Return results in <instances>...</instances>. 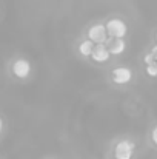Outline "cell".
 <instances>
[{"instance_id": "6da1fadb", "label": "cell", "mask_w": 157, "mask_h": 159, "mask_svg": "<svg viewBox=\"0 0 157 159\" xmlns=\"http://www.w3.org/2000/svg\"><path fill=\"white\" fill-rule=\"evenodd\" d=\"M105 28H106L108 36L112 37V39H123L126 36V33H128L126 23L123 20H120V19H111V20H108V23L105 25Z\"/></svg>"}, {"instance_id": "7a4b0ae2", "label": "cell", "mask_w": 157, "mask_h": 159, "mask_svg": "<svg viewBox=\"0 0 157 159\" xmlns=\"http://www.w3.org/2000/svg\"><path fill=\"white\" fill-rule=\"evenodd\" d=\"M134 150H136L134 142L123 139V141L117 142L114 147V159H133Z\"/></svg>"}, {"instance_id": "3957f363", "label": "cell", "mask_w": 157, "mask_h": 159, "mask_svg": "<svg viewBox=\"0 0 157 159\" xmlns=\"http://www.w3.org/2000/svg\"><path fill=\"white\" fill-rule=\"evenodd\" d=\"M88 39L96 43V45H105L106 39H108V33H106V28L102 23H96L93 25L89 30H88Z\"/></svg>"}, {"instance_id": "277c9868", "label": "cell", "mask_w": 157, "mask_h": 159, "mask_svg": "<svg viewBox=\"0 0 157 159\" xmlns=\"http://www.w3.org/2000/svg\"><path fill=\"white\" fill-rule=\"evenodd\" d=\"M111 79L114 84L117 85H125V84H129L131 79H133V71L128 68V66H117L112 70L111 73Z\"/></svg>"}, {"instance_id": "5b68a950", "label": "cell", "mask_w": 157, "mask_h": 159, "mask_svg": "<svg viewBox=\"0 0 157 159\" xmlns=\"http://www.w3.org/2000/svg\"><path fill=\"white\" fill-rule=\"evenodd\" d=\"M12 74L19 79H26L31 74V63L26 59H17L12 63Z\"/></svg>"}, {"instance_id": "8992f818", "label": "cell", "mask_w": 157, "mask_h": 159, "mask_svg": "<svg viewBox=\"0 0 157 159\" xmlns=\"http://www.w3.org/2000/svg\"><path fill=\"white\" fill-rule=\"evenodd\" d=\"M91 57H93L94 62L103 63V62H108V59L111 57V54H109V50H108L105 45H96L94 50H93Z\"/></svg>"}, {"instance_id": "52a82bcc", "label": "cell", "mask_w": 157, "mask_h": 159, "mask_svg": "<svg viewBox=\"0 0 157 159\" xmlns=\"http://www.w3.org/2000/svg\"><path fill=\"white\" fill-rule=\"evenodd\" d=\"M125 50H126V43L123 39H114L109 45V54L112 56H120Z\"/></svg>"}, {"instance_id": "ba28073f", "label": "cell", "mask_w": 157, "mask_h": 159, "mask_svg": "<svg viewBox=\"0 0 157 159\" xmlns=\"http://www.w3.org/2000/svg\"><path fill=\"white\" fill-rule=\"evenodd\" d=\"M93 50H94V43H93L91 40H83V42L79 45V51H80L82 56H85V57H91Z\"/></svg>"}, {"instance_id": "9c48e42d", "label": "cell", "mask_w": 157, "mask_h": 159, "mask_svg": "<svg viewBox=\"0 0 157 159\" xmlns=\"http://www.w3.org/2000/svg\"><path fill=\"white\" fill-rule=\"evenodd\" d=\"M146 73H148V76L157 77V62H153V63L146 65Z\"/></svg>"}, {"instance_id": "30bf717a", "label": "cell", "mask_w": 157, "mask_h": 159, "mask_svg": "<svg viewBox=\"0 0 157 159\" xmlns=\"http://www.w3.org/2000/svg\"><path fill=\"white\" fill-rule=\"evenodd\" d=\"M153 62H156V60H154V56L151 53H148L145 56V65H150V63H153Z\"/></svg>"}, {"instance_id": "8fae6325", "label": "cell", "mask_w": 157, "mask_h": 159, "mask_svg": "<svg viewBox=\"0 0 157 159\" xmlns=\"http://www.w3.org/2000/svg\"><path fill=\"white\" fill-rule=\"evenodd\" d=\"M151 139H153V142L157 145V125L153 128V133H151Z\"/></svg>"}, {"instance_id": "7c38bea8", "label": "cell", "mask_w": 157, "mask_h": 159, "mask_svg": "<svg viewBox=\"0 0 157 159\" xmlns=\"http://www.w3.org/2000/svg\"><path fill=\"white\" fill-rule=\"evenodd\" d=\"M151 54L154 56V60L157 62V45H156V47H153V50H151Z\"/></svg>"}, {"instance_id": "4fadbf2b", "label": "cell", "mask_w": 157, "mask_h": 159, "mask_svg": "<svg viewBox=\"0 0 157 159\" xmlns=\"http://www.w3.org/2000/svg\"><path fill=\"white\" fill-rule=\"evenodd\" d=\"M2 131H3V120H2V117H0V134H2Z\"/></svg>"}, {"instance_id": "5bb4252c", "label": "cell", "mask_w": 157, "mask_h": 159, "mask_svg": "<svg viewBox=\"0 0 157 159\" xmlns=\"http://www.w3.org/2000/svg\"><path fill=\"white\" fill-rule=\"evenodd\" d=\"M156 39H157V34H156Z\"/></svg>"}]
</instances>
